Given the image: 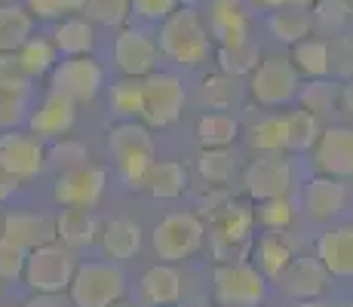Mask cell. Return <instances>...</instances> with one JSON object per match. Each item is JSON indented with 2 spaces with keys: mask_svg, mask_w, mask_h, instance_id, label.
Returning a JSON list of instances; mask_svg holds the SVG:
<instances>
[{
  "mask_svg": "<svg viewBox=\"0 0 353 307\" xmlns=\"http://www.w3.org/2000/svg\"><path fill=\"white\" fill-rule=\"evenodd\" d=\"M215 40L194 6H179L160 22V52L181 68H196L215 52Z\"/></svg>",
  "mask_w": 353,
  "mask_h": 307,
  "instance_id": "obj_1",
  "label": "cell"
},
{
  "mask_svg": "<svg viewBox=\"0 0 353 307\" xmlns=\"http://www.w3.org/2000/svg\"><path fill=\"white\" fill-rule=\"evenodd\" d=\"M108 151L114 157V166H117L120 179L132 190H139V181L145 179L148 166L157 160L151 129L139 120H123L117 126H111V132H108Z\"/></svg>",
  "mask_w": 353,
  "mask_h": 307,
  "instance_id": "obj_2",
  "label": "cell"
},
{
  "mask_svg": "<svg viewBox=\"0 0 353 307\" xmlns=\"http://www.w3.org/2000/svg\"><path fill=\"white\" fill-rule=\"evenodd\" d=\"M255 209L246 200L212 203V252L219 261H243L252 246Z\"/></svg>",
  "mask_w": 353,
  "mask_h": 307,
  "instance_id": "obj_3",
  "label": "cell"
},
{
  "mask_svg": "<svg viewBox=\"0 0 353 307\" xmlns=\"http://www.w3.org/2000/svg\"><path fill=\"white\" fill-rule=\"evenodd\" d=\"M206 243V221L196 212H169L151 230L154 255L163 264H179L194 258Z\"/></svg>",
  "mask_w": 353,
  "mask_h": 307,
  "instance_id": "obj_4",
  "label": "cell"
},
{
  "mask_svg": "<svg viewBox=\"0 0 353 307\" xmlns=\"http://www.w3.org/2000/svg\"><path fill=\"white\" fill-rule=\"evenodd\" d=\"M68 298L74 307H111L126 298V277L114 261H80Z\"/></svg>",
  "mask_w": 353,
  "mask_h": 307,
  "instance_id": "obj_5",
  "label": "cell"
},
{
  "mask_svg": "<svg viewBox=\"0 0 353 307\" xmlns=\"http://www.w3.org/2000/svg\"><path fill=\"white\" fill-rule=\"evenodd\" d=\"M268 298V279L249 261H219L212 270L215 307H261Z\"/></svg>",
  "mask_w": 353,
  "mask_h": 307,
  "instance_id": "obj_6",
  "label": "cell"
},
{
  "mask_svg": "<svg viewBox=\"0 0 353 307\" xmlns=\"http://www.w3.org/2000/svg\"><path fill=\"white\" fill-rule=\"evenodd\" d=\"M77 255L74 249H68L59 240L37 246V249L28 252V261H25V274L22 279L28 283L31 292H46V295H62L68 292L74 279V270H77Z\"/></svg>",
  "mask_w": 353,
  "mask_h": 307,
  "instance_id": "obj_7",
  "label": "cell"
},
{
  "mask_svg": "<svg viewBox=\"0 0 353 307\" xmlns=\"http://www.w3.org/2000/svg\"><path fill=\"white\" fill-rule=\"evenodd\" d=\"M298 90H301V74L289 56H261L255 68L249 71V95L261 108H283L295 101Z\"/></svg>",
  "mask_w": 353,
  "mask_h": 307,
  "instance_id": "obj_8",
  "label": "cell"
},
{
  "mask_svg": "<svg viewBox=\"0 0 353 307\" xmlns=\"http://www.w3.org/2000/svg\"><path fill=\"white\" fill-rule=\"evenodd\" d=\"M185 83L175 74L154 71L141 80V120L148 129H166L185 111Z\"/></svg>",
  "mask_w": 353,
  "mask_h": 307,
  "instance_id": "obj_9",
  "label": "cell"
},
{
  "mask_svg": "<svg viewBox=\"0 0 353 307\" xmlns=\"http://www.w3.org/2000/svg\"><path fill=\"white\" fill-rule=\"evenodd\" d=\"M105 86V68L92 56H74L56 61L50 71V92H59L71 99L74 105L80 101H92Z\"/></svg>",
  "mask_w": 353,
  "mask_h": 307,
  "instance_id": "obj_10",
  "label": "cell"
},
{
  "mask_svg": "<svg viewBox=\"0 0 353 307\" xmlns=\"http://www.w3.org/2000/svg\"><path fill=\"white\" fill-rule=\"evenodd\" d=\"M243 184H246V197L252 203L289 197L292 163L286 160V154H255V160L243 172Z\"/></svg>",
  "mask_w": 353,
  "mask_h": 307,
  "instance_id": "obj_11",
  "label": "cell"
},
{
  "mask_svg": "<svg viewBox=\"0 0 353 307\" xmlns=\"http://www.w3.org/2000/svg\"><path fill=\"white\" fill-rule=\"evenodd\" d=\"M108 172L96 163H83L77 169H68L59 175L52 197L59 200L62 209H96L99 200L105 197Z\"/></svg>",
  "mask_w": 353,
  "mask_h": 307,
  "instance_id": "obj_12",
  "label": "cell"
},
{
  "mask_svg": "<svg viewBox=\"0 0 353 307\" xmlns=\"http://www.w3.org/2000/svg\"><path fill=\"white\" fill-rule=\"evenodd\" d=\"M114 61H117V71L123 74V77L145 80L148 74L157 71L160 46H157V40L148 37L145 31L123 25L120 34L114 37Z\"/></svg>",
  "mask_w": 353,
  "mask_h": 307,
  "instance_id": "obj_13",
  "label": "cell"
},
{
  "mask_svg": "<svg viewBox=\"0 0 353 307\" xmlns=\"http://www.w3.org/2000/svg\"><path fill=\"white\" fill-rule=\"evenodd\" d=\"M0 163H3L19 181L37 179L46 169V145L31 132L6 129V132L0 135Z\"/></svg>",
  "mask_w": 353,
  "mask_h": 307,
  "instance_id": "obj_14",
  "label": "cell"
},
{
  "mask_svg": "<svg viewBox=\"0 0 353 307\" xmlns=\"http://www.w3.org/2000/svg\"><path fill=\"white\" fill-rule=\"evenodd\" d=\"M314 166L329 179H353V126H325L314 145Z\"/></svg>",
  "mask_w": 353,
  "mask_h": 307,
  "instance_id": "obj_15",
  "label": "cell"
},
{
  "mask_svg": "<svg viewBox=\"0 0 353 307\" xmlns=\"http://www.w3.org/2000/svg\"><path fill=\"white\" fill-rule=\"evenodd\" d=\"M74 123H77V105L59 92H46L43 101L28 114L31 135H37L40 141L65 139L74 129Z\"/></svg>",
  "mask_w": 353,
  "mask_h": 307,
  "instance_id": "obj_16",
  "label": "cell"
},
{
  "mask_svg": "<svg viewBox=\"0 0 353 307\" xmlns=\"http://www.w3.org/2000/svg\"><path fill=\"white\" fill-rule=\"evenodd\" d=\"M329 274L320 264V258H310V255H295L289 261V268L276 277L280 289L286 292L289 298H298V301H314L320 298L325 289H329Z\"/></svg>",
  "mask_w": 353,
  "mask_h": 307,
  "instance_id": "obj_17",
  "label": "cell"
},
{
  "mask_svg": "<svg viewBox=\"0 0 353 307\" xmlns=\"http://www.w3.org/2000/svg\"><path fill=\"white\" fill-rule=\"evenodd\" d=\"M316 258L325 274L353 279V224H332L316 237Z\"/></svg>",
  "mask_w": 353,
  "mask_h": 307,
  "instance_id": "obj_18",
  "label": "cell"
},
{
  "mask_svg": "<svg viewBox=\"0 0 353 307\" xmlns=\"http://www.w3.org/2000/svg\"><path fill=\"white\" fill-rule=\"evenodd\" d=\"M0 237L16 243L19 249L31 252L37 246H46L56 240V221L43 212H25V209H12L3 215V230Z\"/></svg>",
  "mask_w": 353,
  "mask_h": 307,
  "instance_id": "obj_19",
  "label": "cell"
},
{
  "mask_svg": "<svg viewBox=\"0 0 353 307\" xmlns=\"http://www.w3.org/2000/svg\"><path fill=\"white\" fill-rule=\"evenodd\" d=\"M212 40L219 46H236L249 40V10L243 0H212L209 3V22Z\"/></svg>",
  "mask_w": 353,
  "mask_h": 307,
  "instance_id": "obj_20",
  "label": "cell"
},
{
  "mask_svg": "<svg viewBox=\"0 0 353 307\" xmlns=\"http://www.w3.org/2000/svg\"><path fill=\"white\" fill-rule=\"evenodd\" d=\"M139 295L145 307H175L181 301V274L175 264H151L141 274Z\"/></svg>",
  "mask_w": 353,
  "mask_h": 307,
  "instance_id": "obj_21",
  "label": "cell"
},
{
  "mask_svg": "<svg viewBox=\"0 0 353 307\" xmlns=\"http://www.w3.org/2000/svg\"><path fill=\"white\" fill-rule=\"evenodd\" d=\"M347 203V188L344 181L329 179V175H316L304 184V209L316 221H332Z\"/></svg>",
  "mask_w": 353,
  "mask_h": 307,
  "instance_id": "obj_22",
  "label": "cell"
},
{
  "mask_svg": "<svg viewBox=\"0 0 353 307\" xmlns=\"http://www.w3.org/2000/svg\"><path fill=\"white\" fill-rule=\"evenodd\" d=\"M188 188V169L179 160H154L148 166L145 179L139 181V190L151 194L154 200H175Z\"/></svg>",
  "mask_w": 353,
  "mask_h": 307,
  "instance_id": "obj_23",
  "label": "cell"
},
{
  "mask_svg": "<svg viewBox=\"0 0 353 307\" xmlns=\"http://www.w3.org/2000/svg\"><path fill=\"white\" fill-rule=\"evenodd\" d=\"M52 46L62 59L74 56H92V46H96V25L86 16H68L56 25L52 31Z\"/></svg>",
  "mask_w": 353,
  "mask_h": 307,
  "instance_id": "obj_24",
  "label": "cell"
},
{
  "mask_svg": "<svg viewBox=\"0 0 353 307\" xmlns=\"http://www.w3.org/2000/svg\"><path fill=\"white\" fill-rule=\"evenodd\" d=\"M99 243L111 261H126V258L139 255L141 249V228L132 218H111L101 224Z\"/></svg>",
  "mask_w": 353,
  "mask_h": 307,
  "instance_id": "obj_25",
  "label": "cell"
},
{
  "mask_svg": "<svg viewBox=\"0 0 353 307\" xmlns=\"http://www.w3.org/2000/svg\"><path fill=\"white\" fill-rule=\"evenodd\" d=\"M99 230H101V224L92 209H62L56 218V240L74 252L96 243Z\"/></svg>",
  "mask_w": 353,
  "mask_h": 307,
  "instance_id": "obj_26",
  "label": "cell"
},
{
  "mask_svg": "<svg viewBox=\"0 0 353 307\" xmlns=\"http://www.w3.org/2000/svg\"><path fill=\"white\" fill-rule=\"evenodd\" d=\"M255 268L261 270L264 279H276L283 270L289 268V261L295 258V249H292L286 230H264L255 240Z\"/></svg>",
  "mask_w": 353,
  "mask_h": 307,
  "instance_id": "obj_27",
  "label": "cell"
},
{
  "mask_svg": "<svg viewBox=\"0 0 353 307\" xmlns=\"http://www.w3.org/2000/svg\"><path fill=\"white\" fill-rule=\"evenodd\" d=\"M289 61L295 65V71L307 80H320L329 77V40H316V37H304L292 46Z\"/></svg>",
  "mask_w": 353,
  "mask_h": 307,
  "instance_id": "obj_28",
  "label": "cell"
},
{
  "mask_svg": "<svg viewBox=\"0 0 353 307\" xmlns=\"http://www.w3.org/2000/svg\"><path fill=\"white\" fill-rule=\"evenodd\" d=\"M240 135V123L228 111H206L196 120V141L200 148H230Z\"/></svg>",
  "mask_w": 353,
  "mask_h": 307,
  "instance_id": "obj_29",
  "label": "cell"
},
{
  "mask_svg": "<svg viewBox=\"0 0 353 307\" xmlns=\"http://www.w3.org/2000/svg\"><path fill=\"white\" fill-rule=\"evenodd\" d=\"M34 31V19L22 6H0V52H16Z\"/></svg>",
  "mask_w": 353,
  "mask_h": 307,
  "instance_id": "obj_30",
  "label": "cell"
},
{
  "mask_svg": "<svg viewBox=\"0 0 353 307\" xmlns=\"http://www.w3.org/2000/svg\"><path fill=\"white\" fill-rule=\"evenodd\" d=\"M16 59H19V65L25 68V74L34 80V77H43V74H50L52 68H56L59 52H56V46H52V40H46V37H28L16 50Z\"/></svg>",
  "mask_w": 353,
  "mask_h": 307,
  "instance_id": "obj_31",
  "label": "cell"
},
{
  "mask_svg": "<svg viewBox=\"0 0 353 307\" xmlns=\"http://www.w3.org/2000/svg\"><path fill=\"white\" fill-rule=\"evenodd\" d=\"M295 99L301 101V111H307L310 117L323 120L338 108V86L332 83L329 77L307 80V86H301Z\"/></svg>",
  "mask_w": 353,
  "mask_h": 307,
  "instance_id": "obj_32",
  "label": "cell"
},
{
  "mask_svg": "<svg viewBox=\"0 0 353 307\" xmlns=\"http://www.w3.org/2000/svg\"><path fill=\"white\" fill-rule=\"evenodd\" d=\"M268 28L280 43L295 46L298 40L310 37L314 22H310V12H304V10H274L268 16Z\"/></svg>",
  "mask_w": 353,
  "mask_h": 307,
  "instance_id": "obj_33",
  "label": "cell"
},
{
  "mask_svg": "<svg viewBox=\"0 0 353 307\" xmlns=\"http://www.w3.org/2000/svg\"><path fill=\"white\" fill-rule=\"evenodd\" d=\"M283 123H286V151H295V154L310 151V148L316 145V139H320V132H323L320 120L310 117V114L301 111V108L283 114Z\"/></svg>",
  "mask_w": 353,
  "mask_h": 307,
  "instance_id": "obj_34",
  "label": "cell"
},
{
  "mask_svg": "<svg viewBox=\"0 0 353 307\" xmlns=\"http://www.w3.org/2000/svg\"><path fill=\"white\" fill-rule=\"evenodd\" d=\"M249 148L258 154H286V123L283 117H261L249 126Z\"/></svg>",
  "mask_w": 353,
  "mask_h": 307,
  "instance_id": "obj_35",
  "label": "cell"
},
{
  "mask_svg": "<svg viewBox=\"0 0 353 307\" xmlns=\"http://www.w3.org/2000/svg\"><path fill=\"white\" fill-rule=\"evenodd\" d=\"M353 10L347 0H314V6H310V22H314V28H320L323 34H341L347 28Z\"/></svg>",
  "mask_w": 353,
  "mask_h": 307,
  "instance_id": "obj_36",
  "label": "cell"
},
{
  "mask_svg": "<svg viewBox=\"0 0 353 307\" xmlns=\"http://www.w3.org/2000/svg\"><path fill=\"white\" fill-rule=\"evenodd\" d=\"M83 12L92 25L123 28L132 16V3L129 0H83Z\"/></svg>",
  "mask_w": 353,
  "mask_h": 307,
  "instance_id": "obj_37",
  "label": "cell"
},
{
  "mask_svg": "<svg viewBox=\"0 0 353 307\" xmlns=\"http://www.w3.org/2000/svg\"><path fill=\"white\" fill-rule=\"evenodd\" d=\"M215 59H219V71L228 74V77H240V74H249L258 61V50L252 40L236 46H219L215 50Z\"/></svg>",
  "mask_w": 353,
  "mask_h": 307,
  "instance_id": "obj_38",
  "label": "cell"
},
{
  "mask_svg": "<svg viewBox=\"0 0 353 307\" xmlns=\"http://www.w3.org/2000/svg\"><path fill=\"white\" fill-rule=\"evenodd\" d=\"M196 169L209 184H228L234 172V157L230 148H203L196 157Z\"/></svg>",
  "mask_w": 353,
  "mask_h": 307,
  "instance_id": "obj_39",
  "label": "cell"
},
{
  "mask_svg": "<svg viewBox=\"0 0 353 307\" xmlns=\"http://www.w3.org/2000/svg\"><path fill=\"white\" fill-rule=\"evenodd\" d=\"M111 108L114 114L126 120H139L141 117V80L135 77H120L111 86Z\"/></svg>",
  "mask_w": 353,
  "mask_h": 307,
  "instance_id": "obj_40",
  "label": "cell"
},
{
  "mask_svg": "<svg viewBox=\"0 0 353 307\" xmlns=\"http://www.w3.org/2000/svg\"><path fill=\"white\" fill-rule=\"evenodd\" d=\"M200 99L203 105H209L212 111H228L236 101V77H228V74H212V77L203 80L200 86Z\"/></svg>",
  "mask_w": 353,
  "mask_h": 307,
  "instance_id": "obj_41",
  "label": "cell"
},
{
  "mask_svg": "<svg viewBox=\"0 0 353 307\" xmlns=\"http://www.w3.org/2000/svg\"><path fill=\"white\" fill-rule=\"evenodd\" d=\"M292 221H295V206L289 197L255 203V224H261L264 230H289Z\"/></svg>",
  "mask_w": 353,
  "mask_h": 307,
  "instance_id": "obj_42",
  "label": "cell"
},
{
  "mask_svg": "<svg viewBox=\"0 0 353 307\" xmlns=\"http://www.w3.org/2000/svg\"><path fill=\"white\" fill-rule=\"evenodd\" d=\"M46 163H52L56 169L68 172V169H77L83 163H90V151L77 139H56L46 148Z\"/></svg>",
  "mask_w": 353,
  "mask_h": 307,
  "instance_id": "obj_43",
  "label": "cell"
},
{
  "mask_svg": "<svg viewBox=\"0 0 353 307\" xmlns=\"http://www.w3.org/2000/svg\"><path fill=\"white\" fill-rule=\"evenodd\" d=\"M329 74L353 80V34H335L329 40Z\"/></svg>",
  "mask_w": 353,
  "mask_h": 307,
  "instance_id": "obj_44",
  "label": "cell"
},
{
  "mask_svg": "<svg viewBox=\"0 0 353 307\" xmlns=\"http://www.w3.org/2000/svg\"><path fill=\"white\" fill-rule=\"evenodd\" d=\"M25 3L31 19H43V22H62L74 12H83V0H25Z\"/></svg>",
  "mask_w": 353,
  "mask_h": 307,
  "instance_id": "obj_45",
  "label": "cell"
},
{
  "mask_svg": "<svg viewBox=\"0 0 353 307\" xmlns=\"http://www.w3.org/2000/svg\"><path fill=\"white\" fill-rule=\"evenodd\" d=\"M31 77L19 65L16 52H0V92H28Z\"/></svg>",
  "mask_w": 353,
  "mask_h": 307,
  "instance_id": "obj_46",
  "label": "cell"
},
{
  "mask_svg": "<svg viewBox=\"0 0 353 307\" xmlns=\"http://www.w3.org/2000/svg\"><path fill=\"white\" fill-rule=\"evenodd\" d=\"M28 120V92H0V129H19Z\"/></svg>",
  "mask_w": 353,
  "mask_h": 307,
  "instance_id": "obj_47",
  "label": "cell"
},
{
  "mask_svg": "<svg viewBox=\"0 0 353 307\" xmlns=\"http://www.w3.org/2000/svg\"><path fill=\"white\" fill-rule=\"evenodd\" d=\"M25 261H28V252L0 237V279H22Z\"/></svg>",
  "mask_w": 353,
  "mask_h": 307,
  "instance_id": "obj_48",
  "label": "cell"
},
{
  "mask_svg": "<svg viewBox=\"0 0 353 307\" xmlns=\"http://www.w3.org/2000/svg\"><path fill=\"white\" fill-rule=\"evenodd\" d=\"M132 3V12L148 22H163L169 12L179 10V0H129Z\"/></svg>",
  "mask_w": 353,
  "mask_h": 307,
  "instance_id": "obj_49",
  "label": "cell"
},
{
  "mask_svg": "<svg viewBox=\"0 0 353 307\" xmlns=\"http://www.w3.org/2000/svg\"><path fill=\"white\" fill-rule=\"evenodd\" d=\"M19 188H22V181H19L16 175H12L10 169L3 166V163H0V203H3V200H10V197L16 194Z\"/></svg>",
  "mask_w": 353,
  "mask_h": 307,
  "instance_id": "obj_50",
  "label": "cell"
},
{
  "mask_svg": "<svg viewBox=\"0 0 353 307\" xmlns=\"http://www.w3.org/2000/svg\"><path fill=\"white\" fill-rule=\"evenodd\" d=\"M338 108L353 120V80H344V86L338 90Z\"/></svg>",
  "mask_w": 353,
  "mask_h": 307,
  "instance_id": "obj_51",
  "label": "cell"
},
{
  "mask_svg": "<svg viewBox=\"0 0 353 307\" xmlns=\"http://www.w3.org/2000/svg\"><path fill=\"white\" fill-rule=\"evenodd\" d=\"M22 307H62V295H46V292H34Z\"/></svg>",
  "mask_w": 353,
  "mask_h": 307,
  "instance_id": "obj_52",
  "label": "cell"
},
{
  "mask_svg": "<svg viewBox=\"0 0 353 307\" xmlns=\"http://www.w3.org/2000/svg\"><path fill=\"white\" fill-rule=\"evenodd\" d=\"M268 10H307L310 0H258Z\"/></svg>",
  "mask_w": 353,
  "mask_h": 307,
  "instance_id": "obj_53",
  "label": "cell"
},
{
  "mask_svg": "<svg viewBox=\"0 0 353 307\" xmlns=\"http://www.w3.org/2000/svg\"><path fill=\"white\" fill-rule=\"evenodd\" d=\"M295 307H332V304H325V301H320V298H314V301H298Z\"/></svg>",
  "mask_w": 353,
  "mask_h": 307,
  "instance_id": "obj_54",
  "label": "cell"
},
{
  "mask_svg": "<svg viewBox=\"0 0 353 307\" xmlns=\"http://www.w3.org/2000/svg\"><path fill=\"white\" fill-rule=\"evenodd\" d=\"M111 307H141V304H135V301H126V298H120V301H114Z\"/></svg>",
  "mask_w": 353,
  "mask_h": 307,
  "instance_id": "obj_55",
  "label": "cell"
},
{
  "mask_svg": "<svg viewBox=\"0 0 353 307\" xmlns=\"http://www.w3.org/2000/svg\"><path fill=\"white\" fill-rule=\"evenodd\" d=\"M3 215H6V209H3V203H0V230H3Z\"/></svg>",
  "mask_w": 353,
  "mask_h": 307,
  "instance_id": "obj_56",
  "label": "cell"
},
{
  "mask_svg": "<svg viewBox=\"0 0 353 307\" xmlns=\"http://www.w3.org/2000/svg\"><path fill=\"white\" fill-rule=\"evenodd\" d=\"M196 0H179V6H194Z\"/></svg>",
  "mask_w": 353,
  "mask_h": 307,
  "instance_id": "obj_57",
  "label": "cell"
},
{
  "mask_svg": "<svg viewBox=\"0 0 353 307\" xmlns=\"http://www.w3.org/2000/svg\"><path fill=\"white\" fill-rule=\"evenodd\" d=\"M341 307H353V301H347V304H341Z\"/></svg>",
  "mask_w": 353,
  "mask_h": 307,
  "instance_id": "obj_58",
  "label": "cell"
},
{
  "mask_svg": "<svg viewBox=\"0 0 353 307\" xmlns=\"http://www.w3.org/2000/svg\"><path fill=\"white\" fill-rule=\"evenodd\" d=\"M347 3H350V10H353V0H347Z\"/></svg>",
  "mask_w": 353,
  "mask_h": 307,
  "instance_id": "obj_59",
  "label": "cell"
},
{
  "mask_svg": "<svg viewBox=\"0 0 353 307\" xmlns=\"http://www.w3.org/2000/svg\"><path fill=\"white\" fill-rule=\"evenodd\" d=\"M0 307H12V304H0Z\"/></svg>",
  "mask_w": 353,
  "mask_h": 307,
  "instance_id": "obj_60",
  "label": "cell"
},
{
  "mask_svg": "<svg viewBox=\"0 0 353 307\" xmlns=\"http://www.w3.org/2000/svg\"><path fill=\"white\" fill-rule=\"evenodd\" d=\"M310 3H314V0H310Z\"/></svg>",
  "mask_w": 353,
  "mask_h": 307,
  "instance_id": "obj_61",
  "label": "cell"
},
{
  "mask_svg": "<svg viewBox=\"0 0 353 307\" xmlns=\"http://www.w3.org/2000/svg\"><path fill=\"white\" fill-rule=\"evenodd\" d=\"M175 307H179V304H175Z\"/></svg>",
  "mask_w": 353,
  "mask_h": 307,
  "instance_id": "obj_62",
  "label": "cell"
}]
</instances>
